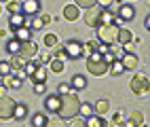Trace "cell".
Here are the masks:
<instances>
[{"instance_id": "1", "label": "cell", "mask_w": 150, "mask_h": 127, "mask_svg": "<svg viewBox=\"0 0 150 127\" xmlns=\"http://www.w3.org/2000/svg\"><path fill=\"white\" fill-rule=\"evenodd\" d=\"M62 95V104H59V116L62 119H72V116L76 114H81V100H78V95L72 93V91H68V93H59Z\"/></svg>"}, {"instance_id": "2", "label": "cell", "mask_w": 150, "mask_h": 127, "mask_svg": "<svg viewBox=\"0 0 150 127\" xmlns=\"http://www.w3.org/2000/svg\"><path fill=\"white\" fill-rule=\"evenodd\" d=\"M87 72L91 74V76H104L110 72V64L104 60V53H99V51H91V53H87Z\"/></svg>"}, {"instance_id": "3", "label": "cell", "mask_w": 150, "mask_h": 127, "mask_svg": "<svg viewBox=\"0 0 150 127\" xmlns=\"http://www.w3.org/2000/svg\"><path fill=\"white\" fill-rule=\"evenodd\" d=\"M118 30L121 28L114 23H102L97 28V38H99V43H106V45H114L118 43Z\"/></svg>"}, {"instance_id": "4", "label": "cell", "mask_w": 150, "mask_h": 127, "mask_svg": "<svg viewBox=\"0 0 150 127\" xmlns=\"http://www.w3.org/2000/svg\"><path fill=\"white\" fill-rule=\"evenodd\" d=\"M129 89H131L135 95H139V97H144V95H148L150 93V79L146 74H135L131 81H129Z\"/></svg>"}, {"instance_id": "5", "label": "cell", "mask_w": 150, "mask_h": 127, "mask_svg": "<svg viewBox=\"0 0 150 127\" xmlns=\"http://www.w3.org/2000/svg\"><path fill=\"white\" fill-rule=\"evenodd\" d=\"M15 106H17V102L11 95H0V121L15 119Z\"/></svg>"}, {"instance_id": "6", "label": "cell", "mask_w": 150, "mask_h": 127, "mask_svg": "<svg viewBox=\"0 0 150 127\" xmlns=\"http://www.w3.org/2000/svg\"><path fill=\"white\" fill-rule=\"evenodd\" d=\"M102 11H104V9L102 6H91V9H87V13H85V23L89 26V28H95V30H97V28L99 26H102Z\"/></svg>"}, {"instance_id": "7", "label": "cell", "mask_w": 150, "mask_h": 127, "mask_svg": "<svg viewBox=\"0 0 150 127\" xmlns=\"http://www.w3.org/2000/svg\"><path fill=\"white\" fill-rule=\"evenodd\" d=\"M66 53H68V60H81L83 53H85V43L81 40H68L64 45Z\"/></svg>"}, {"instance_id": "8", "label": "cell", "mask_w": 150, "mask_h": 127, "mask_svg": "<svg viewBox=\"0 0 150 127\" xmlns=\"http://www.w3.org/2000/svg\"><path fill=\"white\" fill-rule=\"evenodd\" d=\"M19 55L23 60H34L38 57V45L30 38V40H21V47H19Z\"/></svg>"}, {"instance_id": "9", "label": "cell", "mask_w": 150, "mask_h": 127, "mask_svg": "<svg viewBox=\"0 0 150 127\" xmlns=\"http://www.w3.org/2000/svg\"><path fill=\"white\" fill-rule=\"evenodd\" d=\"M116 17H118V21H131L135 17V9L131 4H118L116 6Z\"/></svg>"}, {"instance_id": "10", "label": "cell", "mask_w": 150, "mask_h": 127, "mask_svg": "<svg viewBox=\"0 0 150 127\" xmlns=\"http://www.w3.org/2000/svg\"><path fill=\"white\" fill-rule=\"evenodd\" d=\"M62 15L66 21H78V17H81V6H78L76 2L74 4H66L62 9Z\"/></svg>"}, {"instance_id": "11", "label": "cell", "mask_w": 150, "mask_h": 127, "mask_svg": "<svg viewBox=\"0 0 150 127\" xmlns=\"http://www.w3.org/2000/svg\"><path fill=\"white\" fill-rule=\"evenodd\" d=\"M59 104H62V95H59V93H51V95L45 97V108H47V112L57 114L59 112Z\"/></svg>"}, {"instance_id": "12", "label": "cell", "mask_w": 150, "mask_h": 127, "mask_svg": "<svg viewBox=\"0 0 150 127\" xmlns=\"http://www.w3.org/2000/svg\"><path fill=\"white\" fill-rule=\"evenodd\" d=\"M2 85L6 87V89H19V87H21L23 85V79H21V76H19L17 72L13 74H6V76H2Z\"/></svg>"}, {"instance_id": "13", "label": "cell", "mask_w": 150, "mask_h": 127, "mask_svg": "<svg viewBox=\"0 0 150 127\" xmlns=\"http://www.w3.org/2000/svg\"><path fill=\"white\" fill-rule=\"evenodd\" d=\"M121 62H123V66H125V70H137V66H139V57L133 53V51H129V53H125L123 57H121Z\"/></svg>"}, {"instance_id": "14", "label": "cell", "mask_w": 150, "mask_h": 127, "mask_svg": "<svg viewBox=\"0 0 150 127\" xmlns=\"http://www.w3.org/2000/svg\"><path fill=\"white\" fill-rule=\"evenodd\" d=\"M28 23V15L23 11L19 13H11V17H8V26H11V30H17V28H21Z\"/></svg>"}, {"instance_id": "15", "label": "cell", "mask_w": 150, "mask_h": 127, "mask_svg": "<svg viewBox=\"0 0 150 127\" xmlns=\"http://www.w3.org/2000/svg\"><path fill=\"white\" fill-rule=\"evenodd\" d=\"M21 9H23V13L28 17H32V15H36L38 11H40V2H38V0H23Z\"/></svg>"}, {"instance_id": "16", "label": "cell", "mask_w": 150, "mask_h": 127, "mask_svg": "<svg viewBox=\"0 0 150 127\" xmlns=\"http://www.w3.org/2000/svg\"><path fill=\"white\" fill-rule=\"evenodd\" d=\"M142 125H144V114H142V110H131L129 121L125 123V127H142Z\"/></svg>"}, {"instance_id": "17", "label": "cell", "mask_w": 150, "mask_h": 127, "mask_svg": "<svg viewBox=\"0 0 150 127\" xmlns=\"http://www.w3.org/2000/svg\"><path fill=\"white\" fill-rule=\"evenodd\" d=\"M15 38H19V40H30L32 38V26H21V28H17V30H13Z\"/></svg>"}, {"instance_id": "18", "label": "cell", "mask_w": 150, "mask_h": 127, "mask_svg": "<svg viewBox=\"0 0 150 127\" xmlns=\"http://www.w3.org/2000/svg\"><path fill=\"white\" fill-rule=\"evenodd\" d=\"M32 83H47V64H38L36 72L32 74Z\"/></svg>"}, {"instance_id": "19", "label": "cell", "mask_w": 150, "mask_h": 127, "mask_svg": "<svg viewBox=\"0 0 150 127\" xmlns=\"http://www.w3.org/2000/svg\"><path fill=\"white\" fill-rule=\"evenodd\" d=\"M8 62H11V66H13V72H19V70H23V66H25L28 60H23V57L19 55V53H13Z\"/></svg>"}, {"instance_id": "20", "label": "cell", "mask_w": 150, "mask_h": 127, "mask_svg": "<svg viewBox=\"0 0 150 127\" xmlns=\"http://www.w3.org/2000/svg\"><path fill=\"white\" fill-rule=\"evenodd\" d=\"M93 108H95V114H102V116H104V114L110 110V102L102 97V100H97V102L93 104Z\"/></svg>"}, {"instance_id": "21", "label": "cell", "mask_w": 150, "mask_h": 127, "mask_svg": "<svg viewBox=\"0 0 150 127\" xmlns=\"http://www.w3.org/2000/svg\"><path fill=\"white\" fill-rule=\"evenodd\" d=\"M118 43H121V45L133 43V32L127 30V28H121V30H118Z\"/></svg>"}, {"instance_id": "22", "label": "cell", "mask_w": 150, "mask_h": 127, "mask_svg": "<svg viewBox=\"0 0 150 127\" xmlns=\"http://www.w3.org/2000/svg\"><path fill=\"white\" fill-rule=\"evenodd\" d=\"M87 125H91V127H106V121H104V116L102 114H91V116H87Z\"/></svg>"}, {"instance_id": "23", "label": "cell", "mask_w": 150, "mask_h": 127, "mask_svg": "<svg viewBox=\"0 0 150 127\" xmlns=\"http://www.w3.org/2000/svg\"><path fill=\"white\" fill-rule=\"evenodd\" d=\"M70 85H72L74 89H85V87H87V79L83 74H74L72 81H70Z\"/></svg>"}, {"instance_id": "24", "label": "cell", "mask_w": 150, "mask_h": 127, "mask_svg": "<svg viewBox=\"0 0 150 127\" xmlns=\"http://www.w3.org/2000/svg\"><path fill=\"white\" fill-rule=\"evenodd\" d=\"M25 116H28V106L17 102V106H15V119H17V121H23Z\"/></svg>"}, {"instance_id": "25", "label": "cell", "mask_w": 150, "mask_h": 127, "mask_svg": "<svg viewBox=\"0 0 150 127\" xmlns=\"http://www.w3.org/2000/svg\"><path fill=\"white\" fill-rule=\"evenodd\" d=\"M19 47H21V40H19V38H13V40L6 43V53H8V55L19 53Z\"/></svg>"}, {"instance_id": "26", "label": "cell", "mask_w": 150, "mask_h": 127, "mask_svg": "<svg viewBox=\"0 0 150 127\" xmlns=\"http://www.w3.org/2000/svg\"><path fill=\"white\" fill-rule=\"evenodd\" d=\"M64 68H66V62H64V60H59V57H53V60H51V70H53L55 74L64 72Z\"/></svg>"}, {"instance_id": "27", "label": "cell", "mask_w": 150, "mask_h": 127, "mask_svg": "<svg viewBox=\"0 0 150 127\" xmlns=\"http://www.w3.org/2000/svg\"><path fill=\"white\" fill-rule=\"evenodd\" d=\"M110 72H112L114 76H118V74H123V72H125V66H123V62H121V60H116V62H112V64H110Z\"/></svg>"}, {"instance_id": "28", "label": "cell", "mask_w": 150, "mask_h": 127, "mask_svg": "<svg viewBox=\"0 0 150 127\" xmlns=\"http://www.w3.org/2000/svg\"><path fill=\"white\" fill-rule=\"evenodd\" d=\"M42 43H45V47H47V49H53L55 45H59L55 34H45V36H42Z\"/></svg>"}, {"instance_id": "29", "label": "cell", "mask_w": 150, "mask_h": 127, "mask_svg": "<svg viewBox=\"0 0 150 127\" xmlns=\"http://www.w3.org/2000/svg\"><path fill=\"white\" fill-rule=\"evenodd\" d=\"M93 112H95V108H93L91 104H87V102H81V114L85 116V119H87V116H91Z\"/></svg>"}, {"instance_id": "30", "label": "cell", "mask_w": 150, "mask_h": 127, "mask_svg": "<svg viewBox=\"0 0 150 127\" xmlns=\"http://www.w3.org/2000/svg\"><path fill=\"white\" fill-rule=\"evenodd\" d=\"M11 72H13V66H11V62L2 60V62H0V76H6V74H11Z\"/></svg>"}, {"instance_id": "31", "label": "cell", "mask_w": 150, "mask_h": 127, "mask_svg": "<svg viewBox=\"0 0 150 127\" xmlns=\"http://www.w3.org/2000/svg\"><path fill=\"white\" fill-rule=\"evenodd\" d=\"M6 11H8V13H19V11H23V9H21V2H17V0H8Z\"/></svg>"}, {"instance_id": "32", "label": "cell", "mask_w": 150, "mask_h": 127, "mask_svg": "<svg viewBox=\"0 0 150 127\" xmlns=\"http://www.w3.org/2000/svg\"><path fill=\"white\" fill-rule=\"evenodd\" d=\"M49 123V119L45 114H34L32 116V125H36V127H42V125H47Z\"/></svg>"}, {"instance_id": "33", "label": "cell", "mask_w": 150, "mask_h": 127, "mask_svg": "<svg viewBox=\"0 0 150 127\" xmlns=\"http://www.w3.org/2000/svg\"><path fill=\"white\" fill-rule=\"evenodd\" d=\"M68 125H72V127H85L87 125V119L83 116V119H78V114L72 116V119H68Z\"/></svg>"}, {"instance_id": "34", "label": "cell", "mask_w": 150, "mask_h": 127, "mask_svg": "<svg viewBox=\"0 0 150 127\" xmlns=\"http://www.w3.org/2000/svg\"><path fill=\"white\" fill-rule=\"evenodd\" d=\"M97 6H102V9H114V11H116L118 2H116V0H97Z\"/></svg>"}, {"instance_id": "35", "label": "cell", "mask_w": 150, "mask_h": 127, "mask_svg": "<svg viewBox=\"0 0 150 127\" xmlns=\"http://www.w3.org/2000/svg\"><path fill=\"white\" fill-rule=\"evenodd\" d=\"M74 2L81 6V9H91V6L97 4V0H74Z\"/></svg>"}, {"instance_id": "36", "label": "cell", "mask_w": 150, "mask_h": 127, "mask_svg": "<svg viewBox=\"0 0 150 127\" xmlns=\"http://www.w3.org/2000/svg\"><path fill=\"white\" fill-rule=\"evenodd\" d=\"M68 91H72V85H68V83H59L57 85V93H68Z\"/></svg>"}, {"instance_id": "37", "label": "cell", "mask_w": 150, "mask_h": 127, "mask_svg": "<svg viewBox=\"0 0 150 127\" xmlns=\"http://www.w3.org/2000/svg\"><path fill=\"white\" fill-rule=\"evenodd\" d=\"M68 121L66 119H62V116H59V119H49V123L47 125H53V127H59V125H66Z\"/></svg>"}, {"instance_id": "38", "label": "cell", "mask_w": 150, "mask_h": 127, "mask_svg": "<svg viewBox=\"0 0 150 127\" xmlns=\"http://www.w3.org/2000/svg\"><path fill=\"white\" fill-rule=\"evenodd\" d=\"M32 28H34V30H42V28H45V23H42V19H40V17H36V19H32Z\"/></svg>"}, {"instance_id": "39", "label": "cell", "mask_w": 150, "mask_h": 127, "mask_svg": "<svg viewBox=\"0 0 150 127\" xmlns=\"http://www.w3.org/2000/svg\"><path fill=\"white\" fill-rule=\"evenodd\" d=\"M112 125H125V121H123V114H121V112H116V114L112 116Z\"/></svg>"}, {"instance_id": "40", "label": "cell", "mask_w": 150, "mask_h": 127, "mask_svg": "<svg viewBox=\"0 0 150 127\" xmlns=\"http://www.w3.org/2000/svg\"><path fill=\"white\" fill-rule=\"evenodd\" d=\"M51 60H53V53H45V55H40V62L38 64H51Z\"/></svg>"}, {"instance_id": "41", "label": "cell", "mask_w": 150, "mask_h": 127, "mask_svg": "<svg viewBox=\"0 0 150 127\" xmlns=\"http://www.w3.org/2000/svg\"><path fill=\"white\" fill-rule=\"evenodd\" d=\"M34 91L36 93H45V83H34Z\"/></svg>"}, {"instance_id": "42", "label": "cell", "mask_w": 150, "mask_h": 127, "mask_svg": "<svg viewBox=\"0 0 150 127\" xmlns=\"http://www.w3.org/2000/svg\"><path fill=\"white\" fill-rule=\"evenodd\" d=\"M40 19H42V23H45V26H49V23L53 21V17H51V15H47V13H45V15H40Z\"/></svg>"}, {"instance_id": "43", "label": "cell", "mask_w": 150, "mask_h": 127, "mask_svg": "<svg viewBox=\"0 0 150 127\" xmlns=\"http://www.w3.org/2000/svg\"><path fill=\"white\" fill-rule=\"evenodd\" d=\"M0 95H6V87H4V85L0 87Z\"/></svg>"}, {"instance_id": "44", "label": "cell", "mask_w": 150, "mask_h": 127, "mask_svg": "<svg viewBox=\"0 0 150 127\" xmlns=\"http://www.w3.org/2000/svg\"><path fill=\"white\" fill-rule=\"evenodd\" d=\"M146 30H150V17H146Z\"/></svg>"}, {"instance_id": "45", "label": "cell", "mask_w": 150, "mask_h": 127, "mask_svg": "<svg viewBox=\"0 0 150 127\" xmlns=\"http://www.w3.org/2000/svg\"><path fill=\"white\" fill-rule=\"evenodd\" d=\"M0 4H2V2H0ZM0 15H2V6H0Z\"/></svg>"}, {"instance_id": "46", "label": "cell", "mask_w": 150, "mask_h": 127, "mask_svg": "<svg viewBox=\"0 0 150 127\" xmlns=\"http://www.w3.org/2000/svg\"><path fill=\"white\" fill-rule=\"evenodd\" d=\"M0 2H8V0H0Z\"/></svg>"}]
</instances>
